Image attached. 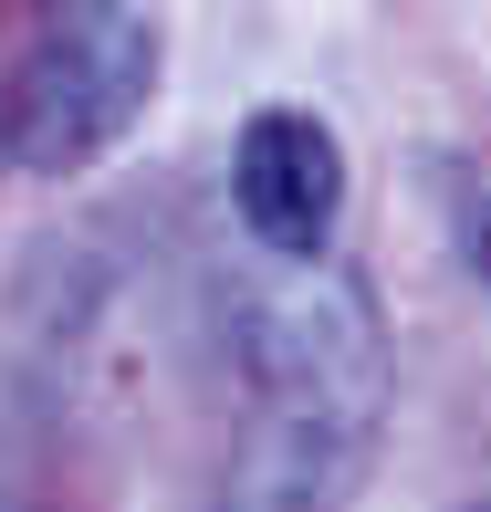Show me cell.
Listing matches in <instances>:
<instances>
[{"label": "cell", "instance_id": "cell-1", "mask_svg": "<svg viewBox=\"0 0 491 512\" xmlns=\"http://www.w3.org/2000/svg\"><path fill=\"white\" fill-rule=\"evenodd\" d=\"M241 439L220 471V512H345L387 429V324L356 272L293 262L241 314Z\"/></svg>", "mask_w": 491, "mask_h": 512}, {"label": "cell", "instance_id": "cell-2", "mask_svg": "<svg viewBox=\"0 0 491 512\" xmlns=\"http://www.w3.org/2000/svg\"><path fill=\"white\" fill-rule=\"evenodd\" d=\"M147 95H157V21L147 11H115V0L42 11V32L0 74V168L11 178L95 168L147 115Z\"/></svg>", "mask_w": 491, "mask_h": 512}, {"label": "cell", "instance_id": "cell-3", "mask_svg": "<svg viewBox=\"0 0 491 512\" xmlns=\"http://www.w3.org/2000/svg\"><path fill=\"white\" fill-rule=\"evenodd\" d=\"M345 209V147L324 115L303 105H262L241 136H230V220L251 230L283 262H314L324 230Z\"/></svg>", "mask_w": 491, "mask_h": 512}, {"label": "cell", "instance_id": "cell-4", "mask_svg": "<svg viewBox=\"0 0 491 512\" xmlns=\"http://www.w3.org/2000/svg\"><path fill=\"white\" fill-rule=\"evenodd\" d=\"M471 262H481V283H491V220H481V251H471Z\"/></svg>", "mask_w": 491, "mask_h": 512}]
</instances>
